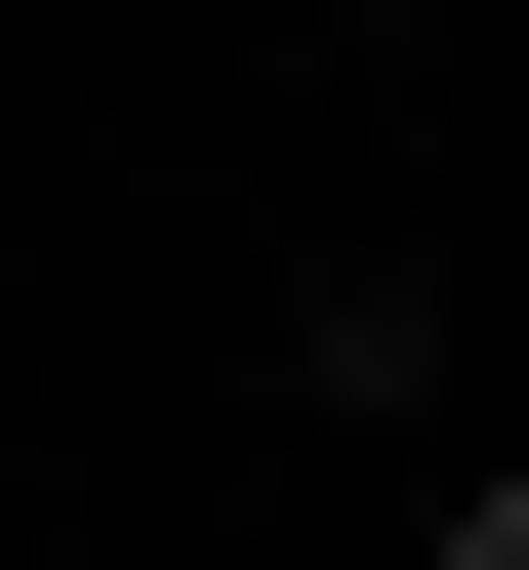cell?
I'll return each instance as SVG.
<instances>
[{"mask_svg":"<svg viewBox=\"0 0 529 570\" xmlns=\"http://www.w3.org/2000/svg\"><path fill=\"white\" fill-rule=\"evenodd\" d=\"M285 407H448V245H285Z\"/></svg>","mask_w":529,"mask_h":570,"instance_id":"obj_1","label":"cell"},{"mask_svg":"<svg viewBox=\"0 0 529 570\" xmlns=\"http://www.w3.org/2000/svg\"><path fill=\"white\" fill-rule=\"evenodd\" d=\"M408 570H529V449H489V489H448V530H408Z\"/></svg>","mask_w":529,"mask_h":570,"instance_id":"obj_2","label":"cell"}]
</instances>
